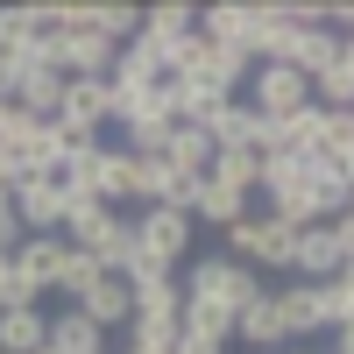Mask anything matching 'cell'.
Here are the masks:
<instances>
[{"label":"cell","mask_w":354,"mask_h":354,"mask_svg":"<svg viewBox=\"0 0 354 354\" xmlns=\"http://www.w3.org/2000/svg\"><path fill=\"white\" fill-rule=\"evenodd\" d=\"M177 290H185V298L192 305H220V312H241L248 298H262V290H270V283H262L255 270H241V262H234V255H192L185 262V270H177Z\"/></svg>","instance_id":"cell-1"},{"label":"cell","mask_w":354,"mask_h":354,"mask_svg":"<svg viewBox=\"0 0 354 354\" xmlns=\"http://www.w3.org/2000/svg\"><path fill=\"white\" fill-rule=\"evenodd\" d=\"M128 227H135V255L156 262V270H185L192 248H198V227H192V213H177V205H135Z\"/></svg>","instance_id":"cell-2"},{"label":"cell","mask_w":354,"mask_h":354,"mask_svg":"<svg viewBox=\"0 0 354 354\" xmlns=\"http://www.w3.org/2000/svg\"><path fill=\"white\" fill-rule=\"evenodd\" d=\"M347 270H354V220L298 227V241H290V283H326V277H347Z\"/></svg>","instance_id":"cell-3"},{"label":"cell","mask_w":354,"mask_h":354,"mask_svg":"<svg viewBox=\"0 0 354 354\" xmlns=\"http://www.w3.org/2000/svg\"><path fill=\"white\" fill-rule=\"evenodd\" d=\"M290 241H298V227H283V220L262 213V205H248V213L227 227V248L220 255H234L241 270L262 277V270H290Z\"/></svg>","instance_id":"cell-4"},{"label":"cell","mask_w":354,"mask_h":354,"mask_svg":"<svg viewBox=\"0 0 354 354\" xmlns=\"http://www.w3.org/2000/svg\"><path fill=\"white\" fill-rule=\"evenodd\" d=\"M262 121H283V113H298V106H312V78L305 71H290V64H255L248 71V93H241Z\"/></svg>","instance_id":"cell-5"},{"label":"cell","mask_w":354,"mask_h":354,"mask_svg":"<svg viewBox=\"0 0 354 354\" xmlns=\"http://www.w3.org/2000/svg\"><path fill=\"white\" fill-rule=\"evenodd\" d=\"M57 262H64V234H21V248L8 255V270H15L28 305H43V290H57Z\"/></svg>","instance_id":"cell-6"},{"label":"cell","mask_w":354,"mask_h":354,"mask_svg":"<svg viewBox=\"0 0 354 354\" xmlns=\"http://www.w3.org/2000/svg\"><path fill=\"white\" fill-rule=\"evenodd\" d=\"M8 213H15L21 234H57L64 227V185H57V177H21L8 192Z\"/></svg>","instance_id":"cell-7"},{"label":"cell","mask_w":354,"mask_h":354,"mask_svg":"<svg viewBox=\"0 0 354 354\" xmlns=\"http://www.w3.org/2000/svg\"><path fill=\"white\" fill-rule=\"evenodd\" d=\"M270 305H277L283 347H312V340H326V319H319V283H283V290H270Z\"/></svg>","instance_id":"cell-8"},{"label":"cell","mask_w":354,"mask_h":354,"mask_svg":"<svg viewBox=\"0 0 354 354\" xmlns=\"http://www.w3.org/2000/svg\"><path fill=\"white\" fill-rule=\"evenodd\" d=\"M106 113H113L106 78H64V93H57V121H64V128H93V135H106Z\"/></svg>","instance_id":"cell-9"},{"label":"cell","mask_w":354,"mask_h":354,"mask_svg":"<svg viewBox=\"0 0 354 354\" xmlns=\"http://www.w3.org/2000/svg\"><path fill=\"white\" fill-rule=\"evenodd\" d=\"M78 28H93L100 43H135L142 36V8H128V0H78Z\"/></svg>","instance_id":"cell-10"},{"label":"cell","mask_w":354,"mask_h":354,"mask_svg":"<svg viewBox=\"0 0 354 354\" xmlns=\"http://www.w3.org/2000/svg\"><path fill=\"white\" fill-rule=\"evenodd\" d=\"M248 28H255V0H213V8H198V36L220 43V50H248Z\"/></svg>","instance_id":"cell-11"},{"label":"cell","mask_w":354,"mask_h":354,"mask_svg":"<svg viewBox=\"0 0 354 354\" xmlns=\"http://www.w3.org/2000/svg\"><path fill=\"white\" fill-rule=\"evenodd\" d=\"M262 128H270V121H262V113H255L248 100H227V106L213 113V121H205L213 149H255V156H262Z\"/></svg>","instance_id":"cell-12"},{"label":"cell","mask_w":354,"mask_h":354,"mask_svg":"<svg viewBox=\"0 0 354 354\" xmlns=\"http://www.w3.org/2000/svg\"><path fill=\"white\" fill-rule=\"evenodd\" d=\"M71 312H85V319H93L100 333H121L128 319H135V298H128V277H100V283L85 290V298H78Z\"/></svg>","instance_id":"cell-13"},{"label":"cell","mask_w":354,"mask_h":354,"mask_svg":"<svg viewBox=\"0 0 354 354\" xmlns=\"http://www.w3.org/2000/svg\"><path fill=\"white\" fill-rule=\"evenodd\" d=\"M185 213H192V227H234V220H241L248 213V198L241 192H227V185H213V177H198V185H192V198H185Z\"/></svg>","instance_id":"cell-14"},{"label":"cell","mask_w":354,"mask_h":354,"mask_svg":"<svg viewBox=\"0 0 354 354\" xmlns=\"http://www.w3.org/2000/svg\"><path fill=\"white\" fill-rule=\"evenodd\" d=\"M227 340H241L248 354H277V347H283V326H277L270 290H262V298H248L241 312H234V333H227Z\"/></svg>","instance_id":"cell-15"},{"label":"cell","mask_w":354,"mask_h":354,"mask_svg":"<svg viewBox=\"0 0 354 354\" xmlns=\"http://www.w3.org/2000/svg\"><path fill=\"white\" fill-rule=\"evenodd\" d=\"M57 93H64V78H57V71H21V78L8 85V106L28 113V121H57Z\"/></svg>","instance_id":"cell-16"},{"label":"cell","mask_w":354,"mask_h":354,"mask_svg":"<svg viewBox=\"0 0 354 354\" xmlns=\"http://www.w3.org/2000/svg\"><path fill=\"white\" fill-rule=\"evenodd\" d=\"M43 347H50V354H106V333H100L93 319H85V312H71V305H64V312L50 319Z\"/></svg>","instance_id":"cell-17"},{"label":"cell","mask_w":354,"mask_h":354,"mask_svg":"<svg viewBox=\"0 0 354 354\" xmlns=\"http://www.w3.org/2000/svg\"><path fill=\"white\" fill-rule=\"evenodd\" d=\"M205 177H213V185H227V192H241V198L255 205V192H262V156H255V149H213Z\"/></svg>","instance_id":"cell-18"},{"label":"cell","mask_w":354,"mask_h":354,"mask_svg":"<svg viewBox=\"0 0 354 354\" xmlns=\"http://www.w3.org/2000/svg\"><path fill=\"white\" fill-rule=\"evenodd\" d=\"M142 36L177 50L185 36H198V8H185V0H156V8H142Z\"/></svg>","instance_id":"cell-19"},{"label":"cell","mask_w":354,"mask_h":354,"mask_svg":"<svg viewBox=\"0 0 354 354\" xmlns=\"http://www.w3.org/2000/svg\"><path fill=\"white\" fill-rule=\"evenodd\" d=\"M128 298H135V319H149V326H177L185 290H177V277H142V283H128Z\"/></svg>","instance_id":"cell-20"},{"label":"cell","mask_w":354,"mask_h":354,"mask_svg":"<svg viewBox=\"0 0 354 354\" xmlns=\"http://www.w3.org/2000/svg\"><path fill=\"white\" fill-rule=\"evenodd\" d=\"M50 333V312L43 305H15V312H0V354H36Z\"/></svg>","instance_id":"cell-21"},{"label":"cell","mask_w":354,"mask_h":354,"mask_svg":"<svg viewBox=\"0 0 354 354\" xmlns=\"http://www.w3.org/2000/svg\"><path fill=\"white\" fill-rule=\"evenodd\" d=\"M163 163H170V170H185V177H205V163H213V135H205V128H185V121H170Z\"/></svg>","instance_id":"cell-22"},{"label":"cell","mask_w":354,"mask_h":354,"mask_svg":"<svg viewBox=\"0 0 354 354\" xmlns=\"http://www.w3.org/2000/svg\"><path fill=\"white\" fill-rule=\"evenodd\" d=\"M319 319H326V333H354V277L319 283Z\"/></svg>","instance_id":"cell-23"},{"label":"cell","mask_w":354,"mask_h":354,"mask_svg":"<svg viewBox=\"0 0 354 354\" xmlns=\"http://www.w3.org/2000/svg\"><path fill=\"white\" fill-rule=\"evenodd\" d=\"M100 277H106V270H100V262H93V255H85V248H71V241H64V262H57V290H64V298L78 305V298H85V290H93Z\"/></svg>","instance_id":"cell-24"},{"label":"cell","mask_w":354,"mask_h":354,"mask_svg":"<svg viewBox=\"0 0 354 354\" xmlns=\"http://www.w3.org/2000/svg\"><path fill=\"white\" fill-rule=\"evenodd\" d=\"M121 354H177V326H149V319H128V326H121Z\"/></svg>","instance_id":"cell-25"},{"label":"cell","mask_w":354,"mask_h":354,"mask_svg":"<svg viewBox=\"0 0 354 354\" xmlns=\"http://www.w3.org/2000/svg\"><path fill=\"white\" fill-rule=\"evenodd\" d=\"M43 28H36V8H0V57H15V50H28Z\"/></svg>","instance_id":"cell-26"},{"label":"cell","mask_w":354,"mask_h":354,"mask_svg":"<svg viewBox=\"0 0 354 354\" xmlns=\"http://www.w3.org/2000/svg\"><path fill=\"white\" fill-rule=\"evenodd\" d=\"M8 113H15V106H8V93H0V135H8Z\"/></svg>","instance_id":"cell-27"},{"label":"cell","mask_w":354,"mask_h":354,"mask_svg":"<svg viewBox=\"0 0 354 354\" xmlns=\"http://www.w3.org/2000/svg\"><path fill=\"white\" fill-rule=\"evenodd\" d=\"M277 354H319V347H277Z\"/></svg>","instance_id":"cell-28"},{"label":"cell","mask_w":354,"mask_h":354,"mask_svg":"<svg viewBox=\"0 0 354 354\" xmlns=\"http://www.w3.org/2000/svg\"><path fill=\"white\" fill-rule=\"evenodd\" d=\"M36 354H50V347H36Z\"/></svg>","instance_id":"cell-29"},{"label":"cell","mask_w":354,"mask_h":354,"mask_svg":"<svg viewBox=\"0 0 354 354\" xmlns=\"http://www.w3.org/2000/svg\"><path fill=\"white\" fill-rule=\"evenodd\" d=\"M106 354H113V347H106Z\"/></svg>","instance_id":"cell-30"}]
</instances>
